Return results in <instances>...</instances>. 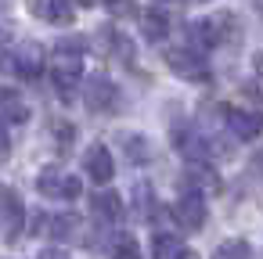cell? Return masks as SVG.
<instances>
[{"label": "cell", "instance_id": "obj_1", "mask_svg": "<svg viewBox=\"0 0 263 259\" xmlns=\"http://www.w3.org/2000/svg\"><path fill=\"white\" fill-rule=\"evenodd\" d=\"M54 83L62 90H72L83 79V40H65L54 47Z\"/></svg>", "mask_w": 263, "mask_h": 259}, {"label": "cell", "instance_id": "obj_2", "mask_svg": "<svg viewBox=\"0 0 263 259\" xmlns=\"http://www.w3.org/2000/svg\"><path fill=\"white\" fill-rule=\"evenodd\" d=\"M83 101H87L94 112H112V108L119 105V87H116L112 79H105V76H94V79L83 83Z\"/></svg>", "mask_w": 263, "mask_h": 259}, {"label": "cell", "instance_id": "obj_3", "mask_svg": "<svg viewBox=\"0 0 263 259\" xmlns=\"http://www.w3.org/2000/svg\"><path fill=\"white\" fill-rule=\"evenodd\" d=\"M36 187H40V194H47V198H80V191H83V184H80L76 176L62 173V169H44L40 180H36Z\"/></svg>", "mask_w": 263, "mask_h": 259}, {"label": "cell", "instance_id": "obj_4", "mask_svg": "<svg viewBox=\"0 0 263 259\" xmlns=\"http://www.w3.org/2000/svg\"><path fill=\"white\" fill-rule=\"evenodd\" d=\"M223 123L238 141H256V133L263 130V115L245 112V108H223Z\"/></svg>", "mask_w": 263, "mask_h": 259}, {"label": "cell", "instance_id": "obj_5", "mask_svg": "<svg viewBox=\"0 0 263 259\" xmlns=\"http://www.w3.org/2000/svg\"><path fill=\"white\" fill-rule=\"evenodd\" d=\"M173 216H177V223H180L184 230H198V227L205 223V202H202V194L187 191V194L173 205Z\"/></svg>", "mask_w": 263, "mask_h": 259}, {"label": "cell", "instance_id": "obj_6", "mask_svg": "<svg viewBox=\"0 0 263 259\" xmlns=\"http://www.w3.org/2000/svg\"><path fill=\"white\" fill-rule=\"evenodd\" d=\"M26 4L44 22H54V26H69L72 22V0H26Z\"/></svg>", "mask_w": 263, "mask_h": 259}, {"label": "cell", "instance_id": "obj_7", "mask_svg": "<svg viewBox=\"0 0 263 259\" xmlns=\"http://www.w3.org/2000/svg\"><path fill=\"white\" fill-rule=\"evenodd\" d=\"M166 65H170L173 72L187 76V79L205 76V62H202V54H198V51H166Z\"/></svg>", "mask_w": 263, "mask_h": 259}, {"label": "cell", "instance_id": "obj_8", "mask_svg": "<svg viewBox=\"0 0 263 259\" xmlns=\"http://www.w3.org/2000/svg\"><path fill=\"white\" fill-rule=\"evenodd\" d=\"M112 173H116V166H112V151H108L105 144H94V148L87 151V176H90L94 184H108Z\"/></svg>", "mask_w": 263, "mask_h": 259}, {"label": "cell", "instance_id": "obj_9", "mask_svg": "<svg viewBox=\"0 0 263 259\" xmlns=\"http://www.w3.org/2000/svg\"><path fill=\"white\" fill-rule=\"evenodd\" d=\"M11 69H15L22 79H36L40 69H44V54H40V47H36V44H22V51L11 54Z\"/></svg>", "mask_w": 263, "mask_h": 259}, {"label": "cell", "instance_id": "obj_10", "mask_svg": "<svg viewBox=\"0 0 263 259\" xmlns=\"http://www.w3.org/2000/svg\"><path fill=\"white\" fill-rule=\"evenodd\" d=\"M94 212H98V220L116 223V220L123 216V202H119V194H116V191H101V194H94Z\"/></svg>", "mask_w": 263, "mask_h": 259}, {"label": "cell", "instance_id": "obj_11", "mask_svg": "<svg viewBox=\"0 0 263 259\" xmlns=\"http://www.w3.org/2000/svg\"><path fill=\"white\" fill-rule=\"evenodd\" d=\"M141 29H144V36H148V40H162V36L170 33V15H166V11H159V8H152V11H144V15H141Z\"/></svg>", "mask_w": 263, "mask_h": 259}, {"label": "cell", "instance_id": "obj_12", "mask_svg": "<svg viewBox=\"0 0 263 259\" xmlns=\"http://www.w3.org/2000/svg\"><path fill=\"white\" fill-rule=\"evenodd\" d=\"M155 259H187V248L177 234H155Z\"/></svg>", "mask_w": 263, "mask_h": 259}, {"label": "cell", "instance_id": "obj_13", "mask_svg": "<svg viewBox=\"0 0 263 259\" xmlns=\"http://www.w3.org/2000/svg\"><path fill=\"white\" fill-rule=\"evenodd\" d=\"M29 119V108L15 97V90H4V123L11 126V123H26Z\"/></svg>", "mask_w": 263, "mask_h": 259}, {"label": "cell", "instance_id": "obj_14", "mask_svg": "<svg viewBox=\"0 0 263 259\" xmlns=\"http://www.w3.org/2000/svg\"><path fill=\"white\" fill-rule=\"evenodd\" d=\"M18 220H26V212L18 209V202H15V191H4V223H8V241L15 237V227H18Z\"/></svg>", "mask_w": 263, "mask_h": 259}, {"label": "cell", "instance_id": "obj_15", "mask_svg": "<svg viewBox=\"0 0 263 259\" xmlns=\"http://www.w3.org/2000/svg\"><path fill=\"white\" fill-rule=\"evenodd\" d=\"M177 148L191 158V162H198V158H205L209 155V148H205V141L202 137H191V133H180V141H177Z\"/></svg>", "mask_w": 263, "mask_h": 259}, {"label": "cell", "instance_id": "obj_16", "mask_svg": "<svg viewBox=\"0 0 263 259\" xmlns=\"http://www.w3.org/2000/svg\"><path fill=\"white\" fill-rule=\"evenodd\" d=\"M213 259H249V245L241 241V237H234V241H223L220 248H216V255Z\"/></svg>", "mask_w": 263, "mask_h": 259}, {"label": "cell", "instance_id": "obj_17", "mask_svg": "<svg viewBox=\"0 0 263 259\" xmlns=\"http://www.w3.org/2000/svg\"><path fill=\"white\" fill-rule=\"evenodd\" d=\"M187 184H191V187H198V194H202V187H209V191H216V187H220V184H216V176H213L205 166H202V169L195 166V169L187 173Z\"/></svg>", "mask_w": 263, "mask_h": 259}, {"label": "cell", "instance_id": "obj_18", "mask_svg": "<svg viewBox=\"0 0 263 259\" xmlns=\"http://www.w3.org/2000/svg\"><path fill=\"white\" fill-rule=\"evenodd\" d=\"M123 148H126V155L137 162V158H148V141L144 137H137V133H126L123 137Z\"/></svg>", "mask_w": 263, "mask_h": 259}, {"label": "cell", "instance_id": "obj_19", "mask_svg": "<svg viewBox=\"0 0 263 259\" xmlns=\"http://www.w3.org/2000/svg\"><path fill=\"white\" fill-rule=\"evenodd\" d=\"M112 255H116V259H137L141 252H137V241H134V237H119Z\"/></svg>", "mask_w": 263, "mask_h": 259}, {"label": "cell", "instance_id": "obj_20", "mask_svg": "<svg viewBox=\"0 0 263 259\" xmlns=\"http://www.w3.org/2000/svg\"><path fill=\"white\" fill-rule=\"evenodd\" d=\"M72 223H76L72 216H58V220L51 223V230H54L58 237H72Z\"/></svg>", "mask_w": 263, "mask_h": 259}, {"label": "cell", "instance_id": "obj_21", "mask_svg": "<svg viewBox=\"0 0 263 259\" xmlns=\"http://www.w3.org/2000/svg\"><path fill=\"white\" fill-rule=\"evenodd\" d=\"M105 8H108V11H126L130 0H105Z\"/></svg>", "mask_w": 263, "mask_h": 259}, {"label": "cell", "instance_id": "obj_22", "mask_svg": "<svg viewBox=\"0 0 263 259\" xmlns=\"http://www.w3.org/2000/svg\"><path fill=\"white\" fill-rule=\"evenodd\" d=\"M40 259H69V255H65V252H54V248H47Z\"/></svg>", "mask_w": 263, "mask_h": 259}, {"label": "cell", "instance_id": "obj_23", "mask_svg": "<svg viewBox=\"0 0 263 259\" xmlns=\"http://www.w3.org/2000/svg\"><path fill=\"white\" fill-rule=\"evenodd\" d=\"M256 8H259V15H263V0H256Z\"/></svg>", "mask_w": 263, "mask_h": 259}, {"label": "cell", "instance_id": "obj_24", "mask_svg": "<svg viewBox=\"0 0 263 259\" xmlns=\"http://www.w3.org/2000/svg\"><path fill=\"white\" fill-rule=\"evenodd\" d=\"M259 69H263V51H259Z\"/></svg>", "mask_w": 263, "mask_h": 259}, {"label": "cell", "instance_id": "obj_25", "mask_svg": "<svg viewBox=\"0 0 263 259\" xmlns=\"http://www.w3.org/2000/svg\"><path fill=\"white\" fill-rule=\"evenodd\" d=\"M256 166H263V155H259V158H256Z\"/></svg>", "mask_w": 263, "mask_h": 259}]
</instances>
